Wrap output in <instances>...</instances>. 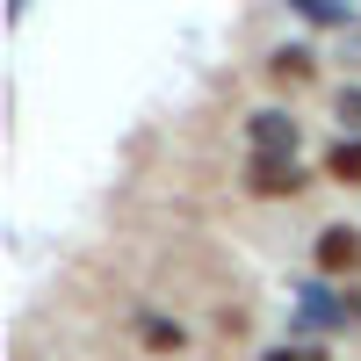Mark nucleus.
I'll list each match as a JSON object with an SVG mask.
<instances>
[{
  "label": "nucleus",
  "instance_id": "f257e3e1",
  "mask_svg": "<svg viewBox=\"0 0 361 361\" xmlns=\"http://www.w3.org/2000/svg\"><path fill=\"white\" fill-rule=\"evenodd\" d=\"M289 325H296V340H318V333H347V325H361V289L354 282H304L296 289V304H289Z\"/></svg>",
  "mask_w": 361,
  "mask_h": 361
},
{
  "label": "nucleus",
  "instance_id": "f03ea898",
  "mask_svg": "<svg viewBox=\"0 0 361 361\" xmlns=\"http://www.w3.org/2000/svg\"><path fill=\"white\" fill-rule=\"evenodd\" d=\"M304 188H311V173H304L296 152H253V159H246V195L282 202V195H304Z\"/></svg>",
  "mask_w": 361,
  "mask_h": 361
},
{
  "label": "nucleus",
  "instance_id": "7ed1b4c3",
  "mask_svg": "<svg viewBox=\"0 0 361 361\" xmlns=\"http://www.w3.org/2000/svg\"><path fill=\"white\" fill-rule=\"evenodd\" d=\"M311 260H318V275H333V282L361 275V231L354 224H325L318 246H311Z\"/></svg>",
  "mask_w": 361,
  "mask_h": 361
},
{
  "label": "nucleus",
  "instance_id": "20e7f679",
  "mask_svg": "<svg viewBox=\"0 0 361 361\" xmlns=\"http://www.w3.org/2000/svg\"><path fill=\"white\" fill-rule=\"evenodd\" d=\"M246 137H253V152H296V116L260 109V116H246Z\"/></svg>",
  "mask_w": 361,
  "mask_h": 361
},
{
  "label": "nucleus",
  "instance_id": "39448f33",
  "mask_svg": "<svg viewBox=\"0 0 361 361\" xmlns=\"http://www.w3.org/2000/svg\"><path fill=\"white\" fill-rule=\"evenodd\" d=\"M311 66H318V58H311V44H282V51H267V80H311Z\"/></svg>",
  "mask_w": 361,
  "mask_h": 361
},
{
  "label": "nucleus",
  "instance_id": "423d86ee",
  "mask_svg": "<svg viewBox=\"0 0 361 361\" xmlns=\"http://www.w3.org/2000/svg\"><path fill=\"white\" fill-rule=\"evenodd\" d=\"M325 180H340V188H361V137H340L333 152H325Z\"/></svg>",
  "mask_w": 361,
  "mask_h": 361
},
{
  "label": "nucleus",
  "instance_id": "0eeeda50",
  "mask_svg": "<svg viewBox=\"0 0 361 361\" xmlns=\"http://www.w3.org/2000/svg\"><path fill=\"white\" fill-rule=\"evenodd\" d=\"M137 333L152 354H188V325H173V318H137Z\"/></svg>",
  "mask_w": 361,
  "mask_h": 361
},
{
  "label": "nucleus",
  "instance_id": "6e6552de",
  "mask_svg": "<svg viewBox=\"0 0 361 361\" xmlns=\"http://www.w3.org/2000/svg\"><path fill=\"white\" fill-rule=\"evenodd\" d=\"M304 22H318V29H347V15H354V0H289Z\"/></svg>",
  "mask_w": 361,
  "mask_h": 361
},
{
  "label": "nucleus",
  "instance_id": "1a4fd4ad",
  "mask_svg": "<svg viewBox=\"0 0 361 361\" xmlns=\"http://www.w3.org/2000/svg\"><path fill=\"white\" fill-rule=\"evenodd\" d=\"M260 361H333V354H325L318 340H282V347H267Z\"/></svg>",
  "mask_w": 361,
  "mask_h": 361
},
{
  "label": "nucleus",
  "instance_id": "9d476101",
  "mask_svg": "<svg viewBox=\"0 0 361 361\" xmlns=\"http://www.w3.org/2000/svg\"><path fill=\"white\" fill-rule=\"evenodd\" d=\"M340 123L347 137H361V87H340Z\"/></svg>",
  "mask_w": 361,
  "mask_h": 361
}]
</instances>
